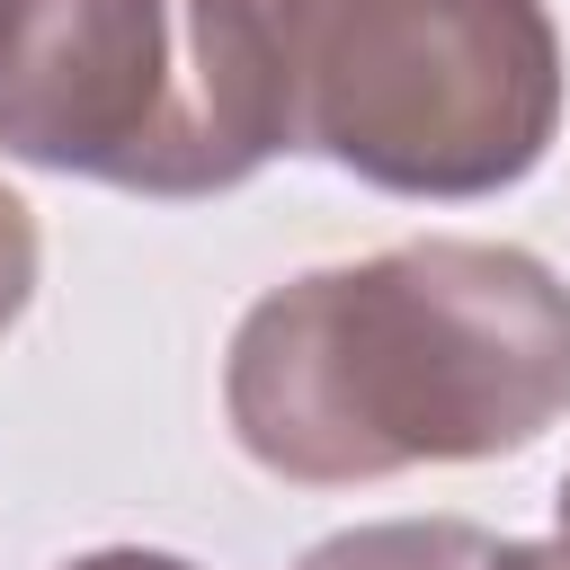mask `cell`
<instances>
[{
    "mask_svg": "<svg viewBox=\"0 0 570 570\" xmlns=\"http://www.w3.org/2000/svg\"><path fill=\"white\" fill-rule=\"evenodd\" d=\"M570 410V285L517 240L428 232L267 285L223 347L232 445L294 490L525 454Z\"/></svg>",
    "mask_w": 570,
    "mask_h": 570,
    "instance_id": "obj_1",
    "label": "cell"
},
{
    "mask_svg": "<svg viewBox=\"0 0 570 570\" xmlns=\"http://www.w3.org/2000/svg\"><path fill=\"white\" fill-rule=\"evenodd\" d=\"M214 125L249 169L330 160L410 205H472L543 169L561 134V27L543 0H178Z\"/></svg>",
    "mask_w": 570,
    "mask_h": 570,
    "instance_id": "obj_2",
    "label": "cell"
},
{
    "mask_svg": "<svg viewBox=\"0 0 570 570\" xmlns=\"http://www.w3.org/2000/svg\"><path fill=\"white\" fill-rule=\"evenodd\" d=\"M0 160L151 205L258 178L214 125L178 0H0Z\"/></svg>",
    "mask_w": 570,
    "mask_h": 570,
    "instance_id": "obj_3",
    "label": "cell"
},
{
    "mask_svg": "<svg viewBox=\"0 0 570 570\" xmlns=\"http://www.w3.org/2000/svg\"><path fill=\"white\" fill-rule=\"evenodd\" d=\"M490 552L499 534H481L472 517H383L312 543L294 570H490Z\"/></svg>",
    "mask_w": 570,
    "mask_h": 570,
    "instance_id": "obj_4",
    "label": "cell"
},
{
    "mask_svg": "<svg viewBox=\"0 0 570 570\" xmlns=\"http://www.w3.org/2000/svg\"><path fill=\"white\" fill-rule=\"evenodd\" d=\"M36 267H45V240H36V214L18 187H0V338L27 321L36 303Z\"/></svg>",
    "mask_w": 570,
    "mask_h": 570,
    "instance_id": "obj_5",
    "label": "cell"
},
{
    "mask_svg": "<svg viewBox=\"0 0 570 570\" xmlns=\"http://www.w3.org/2000/svg\"><path fill=\"white\" fill-rule=\"evenodd\" d=\"M62 570H196V561H178V552H142V543H107V552H80V561H62Z\"/></svg>",
    "mask_w": 570,
    "mask_h": 570,
    "instance_id": "obj_6",
    "label": "cell"
},
{
    "mask_svg": "<svg viewBox=\"0 0 570 570\" xmlns=\"http://www.w3.org/2000/svg\"><path fill=\"white\" fill-rule=\"evenodd\" d=\"M490 570H570V552H561L552 534H543V543H499Z\"/></svg>",
    "mask_w": 570,
    "mask_h": 570,
    "instance_id": "obj_7",
    "label": "cell"
},
{
    "mask_svg": "<svg viewBox=\"0 0 570 570\" xmlns=\"http://www.w3.org/2000/svg\"><path fill=\"white\" fill-rule=\"evenodd\" d=\"M552 543L570 552V481H561V499H552Z\"/></svg>",
    "mask_w": 570,
    "mask_h": 570,
    "instance_id": "obj_8",
    "label": "cell"
}]
</instances>
